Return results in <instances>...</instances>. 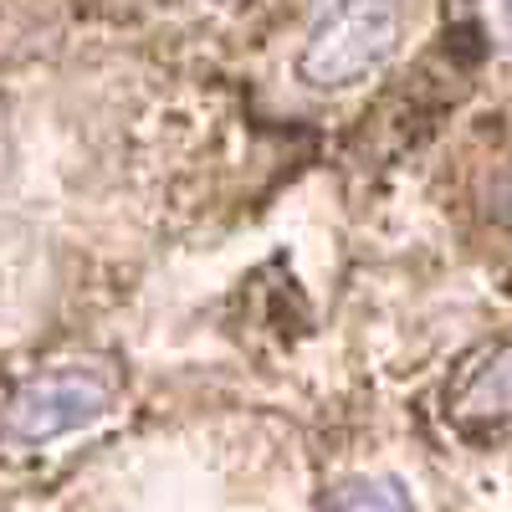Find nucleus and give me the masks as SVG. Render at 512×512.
Here are the masks:
<instances>
[{"mask_svg": "<svg viewBox=\"0 0 512 512\" xmlns=\"http://www.w3.org/2000/svg\"><path fill=\"white\" fill-rule=\"evenodd\" d=\"M400 0H323V11L297 52V77L318 93L354 88L395 57Z\"/></svg>", "mask_w": 512, "mask_h": 512, "instance_id": "f257e3e1", "label": "nucleus"}, {"mask_svg": "<svg viewBox=\"0 0 512 512\" xmlns=\"http://www.w3.org/2000/svg\"><path fill=\"white\" fill-rule=\"evenodd\" d=\"M113 410V374L93 364H62L26 379L6 405V436L21 446H47L82 425H98Z\"/></svg>", "mask_w": 512, "mask_h": 512, "instance_id": "f03ea898", "label": "nucleus"}, {"mask_svg": "<svg viewBox=\"0 0 512 512\" xmlns=\"http://www.w3.org/2000/svg\"><path fill=\"white\" fill-rule=\"evenodd\" d=\"M461 415L512 420V349H497L461 390Z\"/></svg>", "mask_w": 512, "mask_h": 512, "instance_id": "7ed1b4c3", "label": "nucleus"}, {"mask_svg": "<svg viewBox=\"0 0 512 512\" xmlns=\"http://www.w3.org/2000/svg\"><path fill=\"white\" fill-rule=\"evenodd\" d=\"M328 512H420V502L410 497V487L390 472L379 477H354L333 492V507Z\"/></svg>", "mask_w": 512, "mask_h": 512, "instance_id": "20e7f679", "label": "nucleus"}, {"mask_svg": "<svg viewBox=\"0 0 512 512\" xmlns=\"http://www.w3.org/2000/svg\"><path fill=\"white\" fill-rule=\"evenodd\" d=\"M497 205H502V216H507V221H512V180H507V185H502V195H497Z\"/></svg>", "mask_w": 512, "mask_h": 512, "instance_id": "39448f33", "label": "nucleus"}, {"mask_svg": "<svg viewBox=\"0 0 512 512\" xmlns=\"http://www.w3.org/2000/svg\"><path fill=\"white\" fill-rule=\"evenodd\" d=\"M502 26H507V36H512V0H502Z\"/></svg>", "mask_w": 512, "mask_h": 512, "instance_id": "423d86ee", "label": "nucleus"}]
</instances>
